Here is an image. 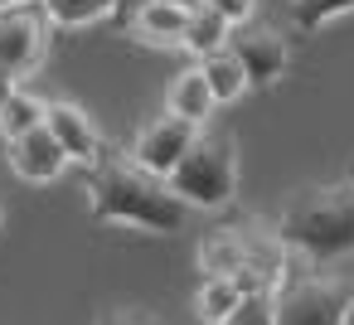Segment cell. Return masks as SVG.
I'll return each mask as SVG.
<instances>
[{
  "instance_id": "obj_1",
  "label": "cell",
  "mask_w": 354,
  "mask_h": 325,
  "mask_svg": "<svg viewBox=\"0 0 354 325\" xmlns=\"http://www.w3.org/2000/svg\"><path fill=\"white\" fill-rule=\"evenodd\" d=\"M88 214L112 228H131L146 238H170L185 228L189 209L170 194L165 175L141 170L127 151H102L88 170Z\"/></svg>"
},
{
  "instance_id": "obj_2",
  "label": "cell",
  "mask_w": 354,
  "mask_h": 325,
  "mask_svg": "<svg viewBox=\"0 0 354 325\" xmlns=\"http://www.w3.org/2000/svg\"><path fill=\"white\" fill-rule=\"evenodd\" d=\"M272 233L291 257L315 262V267L349 257L354 252V185L325 180V185L291 189L272 219Z\"/></svg>"
},
{
  "instance_id": "obj_3",
  "label": "cell",
  "mask_w": 354,
  "mask_h": 325,
  "mask_svg": "<svg viewBox=\"0 0 354 325\" xmlns=\"http://www.w3.org/2000/svg\"><path fill=\"white\" fill-rule=\"evenodd\" d=\"M170 194L185 209H228L238 199V141L223 127H199L189 151L165 175Z\"/></svg>"
},
{
  "instance_id": "obj_4",
  "label": "cell",
  "mask_w": 354,
  "mask_h": 325,
  "mask_svg": "<svg viewBox=\"0 0 354 325\" xmlns=\"http://www.w3.org/2000/svg\"><path fill=\"white\" fill-rule=\"evenodd\" d=\"M349 296H354V286L344 277L291 257V267L272 286V315H277V325H344Z\"/></svg>"
},
{
  "instance_id": "obj_5",
  "label": "cell",
  "mask_w": 354,
  "mask_h": 325,
  "mask_svg": "<svg viewBox=\"0 0 354 325\" xmlns=\"http://www.w3.org/2000/svg\"><path fill=\"white\" fill-rule=\"evenodd\" d=\"M228 54L243 64L248 88H257V93L277 88L281 73L291 68V39H286L281 30H272V25H252V20L228 30Z\"/></svg>"
},
{
  "instance_id": "obj_6",
  "label": "cell",
  "mask_w": 354,
  "mask_h": 325,
  "mask_svg": "<svg viewBox=\"0 0 354 325\" xmlns=\"http://www.w3.org/2000/svg\"><path fill=\"white\" fill-rule=\"evenodd\" d=\"M49 35H54V25L35 6L0 10V68L10 78H30L49 59Z\"/></svg>"
},
{
  "instance_id": "obj_7",
  "label": "cell",
  "mask_w": 354,
  "mask_h": 325,
  "mask_svg": "<svg viewBox=\"0 0 354 325\" xmlns=\"http://www.w3.org/2000/svg\"><path fill=\"white\" fill-rule=\"evenodd\" d=\"M194 136H199V127H189V122L175 117V112H160V117H151V122L131 136L127 156H131L141 170H151V175H170L175 160L189 151Z\"/></svg>"
},
{
  "instance_id": "obj_8",
  "label": "cell",
  "mask_w": 354,
  "mask_h": 325,
  "mask_svg": "<svg viewBox=\"0 0 354 325\" xmlns=\"http://www.w3.org/2000/svg\"><path fill=\"white\" fill-rule=\"evenodd\" d=\"M44 127H49V136L59 141V151L68 156V165L93 170V165L102 160V151H107L97 122H93L78 102H44Z\"/></svg>"
},
{
  "instance_id": "obj_9",
  "label": "cell",
  "mask_w": 354,
  "mask_h": 325,
  "mask_svg": "<svg viewBox=\"0 0 354 325\" xmlns=\"http://www.w3.org/2000/svg\"><path fill=\"white\" fill-rule=\"evenodd\" d=\"M189 10H194L189 0H141L122 30H127L136 44H146V49H180V44H185Z\"/></svg>"
},
{
  "instance_id": "obj_10",
  "label": "cell",
  "mask_w": 354,
  "mask_h": 325,
  "mask_svg": "<svg viewBox=\"0 0 354 325\" xmlns=\"http://www.w3.org/2000/svg\"><path fill=\"white\" fill-rule=\"evenodd\" d=\"M6 160H10V170H15L25 185H54V180L68 170V156L59 151V141L49 136L44 122H39L35 131H25V136L6 141Z\"/></svg>"
},
{
  "instance_id": "obj_11",
  "label": "cell",
  "mask_w": 354,
  "mask_h": 325,
  "mask_svg": "<svg viewBox=\"0 0 354 325\" xmlns=\"http://www.w3.org/2000/svg\"><path fill=\"white\" fill-rule=\"evenodd\" d=\"M165 112L185 117L189 127H209V117H214V93H209V83H204L199 64H194V68H185V73L170 83V93H165Z\"/></svg>"
},
{
  "instance_id": "obj_12",
  "label": "cell",
  "mask_w": 354,
  "mask_h": 325,
  "mask_svg": "<svg viewBox=\"0 0 354 325\" xmlns=\"http://www.w3.org/2000/svg\"><path fill=\"white\" fill-rule=\"evenodd\" d=\"M238 301H243V281H238V277L204 272L199 286H194V320H199V325H223Z\"/></svg>"
},
{
  "instance_id": "obj_13",
  "label": "cell",
  "mask_w": 354,
  "mask_h": 325,
  "mask_svg": "<svg viewBox=\"0 0 354 325\" xmlns=\"http://www.w3.org/2000/svg\"><path fill=\"white\" fill-rule=\"evenodd\" d=\"M30 6H35L54 30H88V25L112 20V6H117V0H30Z\"/></svg>"
},
{
  "instance_id": "obj_14",
  "label": "cell",
  "mask_w": 354,
  "mask_h": 325,
  "mask_svg": "<svg viewBox=\"0 0 354 325\" xmlns=\"http://www.w3.org/2000/svg\"><path fill=\"white\" fill-rule=\"evenodd\" d=\"M199 73H204L209 93H214V107H233L243 93H252V88H248V73H243V64H238L228 49H218V54L199 59Z\"/></svg>"
},
{
  "instance_id": "obj_15",
  "label": "cell",
  "mask_w": 354,
  "mask_h": 325,
  "mask_svg": "<svg viewBox=\"0 0 354 325\" xmlns=\"http://www.w3.org/2000/svg\"><path fill=\"white\" fill-rule=\"evenodd\" d=\"M228 20L223 15H214L209 6H194L189 10V25H185V44L180 49H189L194 59H209V54H218V49H228Z\"/></svg>"
},
{
  "instance_id": "obj_16",
  "label": "cell",
  "mask_w": 354,
  "mask_h": 325,
  "mask_svg": "<svg viewBox=\"0 0 354 325\" xmlns=\"http://www.w3.org/2000/svg\"><path fill=\"white\" fill-rule=\"evenodd\" d=\"M39 122H44V98H35V93H25V88H15L6 102H0V136H6V141L35 131Z\"/></svg>"
},
{
  "instance_id": "obj_17",
  "label": "cell",
  "mask_w": 354,
  "mask_h": 325,
  "mask_svg": "<svg viewBox=\"0 0 354 325\" xmlns=\"http://www.w3.org/2000/svg\"><path fill=\"white\" fill-rule=\"evenodd\" d=\"M349 10H354V0H286V15H291L296 35H315V30H325L330 20H339Z\"/></svg>"
},
{
  "instance_id": "obj_18",
  "label": "cell",
  "mask_w": 354,
  "mask_h": 325,
  "mask_svg": "<svg viewBox=\"0 0 354 325\" xmlns=\"http://www.w3.org/2000/svg\"><path fill=\"white\" fill-rule=\"evenodd\" d=\"M223 325H277V315H272V286L243 291V301L233 306V315Z\"/></svg>"
},
{
  "instance_id": "obj_19",
  "label": "cell",
  "mask_w": 354,
  "mask_h": 325,
  "mask_svg": "<svg viewBox=\"0 0 354 325\" xmlns=\"http://www.w3.org/2000/svg\"><path fill=\"white\" fill-rule=\"evenodd\" d=\"M97 325H160V315L146 310V306H112V310L97 315Z\"/></svg>"
},
{
  "instance_id": "obj_20",
  "label": "cell",
  "mask_w": 354,
  "mask_h": 325,
  "mask_svg": "<svg viewBox=\"0 0 354 325\" xmlns=\"http://www.w3.org/2000/svg\"><path fill=\"white\" fill-rule=\"evenodd\" d=\"M199 6H209L214 15H223L228 25H248L252 10H257V0H199Z\"/></svg>"
},
{
  "instance_id": "obj_21",
  "label": "cell",
  "mask_w": 354,
  "mask_h": 325,
  "mask_svg": "<svg viewBox=\"0 0 354 325\" xmlns=\"http://www.w3.org/2000/svg\"><path fill=\"white\" fill-rule=\"evenodd\" d=\"M136 6H141V0H117V6H112V25H127Z\"/></svg>"
},
{
  "instance_id": "obj_22",
  "label": "cell",
  "mask_w": 354,
  "mask_h": 325,
  "mask_svg": "<svg viewBox=\"0 0 354 325\" xmlns=\"http://www.w3.org/2000/svg\"><path fill=\"white\" fill-rule=\"evenodd\" d=\"M15 88H20V78H10V73H6V68H0V102H6V98H10V93H15Z\"/></svg>"
},
{
  "instance_id": "obj_23",
  "label": "cell",
  "mask_w": 354,
  "mask_h": 325,
  "mask_svg": "<svg viewBox=\"0 0 354 325\" xmlns=\"http://www.w3.org/2000/svg\"><path fill=\"white\" fill-rule=\"evenodd\" d=\"M20 6H30V0H0V10H20Z\"/></svg>"
},
{
  "instance_id": "obj_24",
  "label": "cell",
  "mask_w": 354,
  "mask_h": 325,
  "mask_svg": "<svg viewBox=\"0 0 354 325\" xmlns=\"http://www.w3.org/2000/svg\"><path fill=\"white\" fill-rule=\"evenodd\" d=\"M344 325H354V296H349V310H344Z\"/></svg>"
},
{
  "instance_id": "obj_25",
  "label": "cell",
  "mask_w": 354,
  "mask_h": 325,
  "mask_svg": "<svg viewBox=\"0 0 354 325\" xmlns=\"http://www.w3.org/2000/svg\"><path fill=\"white\" fill-rule=\"evenodd\" d=\"M0 228H6V204H0Z\"/></svg>"
},
{
  "instance_id": "obj_26",
  "label": "cell",
  "mask_w": 354,
  "mask_h": 325,
  "mask_svg": "<svg viewBox=\"0 0 354 325\" xmlns=\"http://www.w3.org/2000/svg\"><path fill=\"white\" fill-rule=\"evenodd\" d=\"M344 180H349V185H354V170H349V175H344Z\"/></svg>"
}]
</instances>
